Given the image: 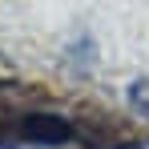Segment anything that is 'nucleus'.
I'll return each instance as SVG.
<instances>
[{"mask_svg":"<svg viewBox=\"0 0 149 149\" xmlns=\"http://www.w3.org/2000/svg\"><path fill=\"white\" fill-rule=\"evenodd\" d=\"M129 109L133 113H141V117H149V77H137L133 85H129Z\"/></svg>","mask_w":149,"mask_h":149,"instance_id":"f03ea898","label":"nucleus"},{"mask_svg":"<svg viewBox=\"0 0 149 149\" xmlns=\"http://www.w3.org/2000/svg\"><path fill=\"white\" fill-rule=\"evenodd\" d=\"M16 77H20V69H16V65H12V61L0 52V85H12Z\"/></svg>","mask_w":149,"mask_h":149,"instance_id":"7ed1b4c3","label":"nucleus"},{"mask_svg":"<svg viewBox=\"0 0 149 149\" xmlns=\"http://www.w3.org/2000/svg\"><path fill=\"white\" fill-rule=\"evenodd\" d=\"M16 137L28 145H69L73 141V121L56 109H28L16 121Z\"/></svg>","mask_w":149,"mask_h":149,"instance_id":"f257e3e1","label":"nucleus"}]
</instances>
